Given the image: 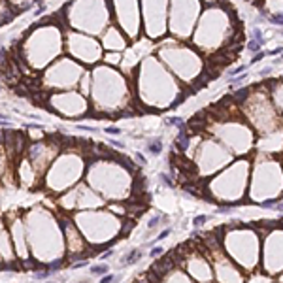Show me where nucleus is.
<instances>
[{"label": "nucleus", "mask_w": 283, "mask_h": 283, "mask_svg": "<svg viewBox=\"0 0 283 283\" xmlns=\"http://www.w3.org/2000/svg\"><path fill=\"white\" fill-rule=\"evenodd\" d=\"M140 259V251L138 249H134V251H130L128 255L125 257V264H130V262H136Z\"/></svg>", "instance_id": "nucleus-1"}, {"label": "nucleus", "mask_w": 283, "mask_h": 283, "mask_svg": "<svg viewBox=\"0 0 283 283\" xmlns=\"http://www.w3.org/2000/svg\"><path fill=\"white\" fill-rule=\"evenodd\" d=\"M91 272H93V274L106 276V274H108V266H106V264H96V266H91Z\"/></svg>", "instance_id": "nucleus-2"}, {"label": "nucleus", "mask_w": 283, "mask_h": 283, "mask_svg": "<svg viewBox=\"0 0 283 283\" xmlns=\"http://www.w3.org/2000/svg\"><path fill=\"white\" fill-rule=\"evenodd\" d=\"M206 221H208V217H206V215H198L196 219L193 221V225H194V227H200V225H204Z\"/></svg>", "instance_id": "nucleus-3"}, {"label": "nucleus", "mask_w": 283, "mask_h": 283, "mask_svg": "<svg viewBox=\"0 0 283 283\" xmlns=\"http://www.w3.org/2000/svg\"><path fill=\"white\" fill-rule=\"evenodd\" d=\"M159 221H161V217H151V219L147 221V229H153V227L159 225Z\"/></svg>", "instance_id": "nucleus-4"}, {"label": "nucleus", "mask_w": 283, "mask_h": 283, "mask_svg": "<svg viewBox=\"0 0 283 283\" xmlns=\"http://www.w3.org/2000/svg\"><path fill=\"white\" fill-rule=\"evenodd\" d=\"M113 279H115V276H112V274H106L104 278H100V283H112Z\"/></svg>", "instance_id": "nucleus-5"}, {"label": "nucleus", "mask_w": 283, "mask_h": 283, "mask_svg": "<svg viewBox=\"0 0 283 283\" xmlns=\"http://www.w3.org/2000/svg\"><path fill=\"white\" fill-rule=\"evenodd\" d=\"M60 268H63V262L57 261V262H53V264L49 266V272H55V270H60Z\"/></svg>", "instance_id": "nucleus-6"}, {"label": "nucleus", "mask_w": 283, "mask_h": 283, "mask_svg": "<svg viewBox=\"0 0 283 283\" xmlns=\"http://www.w3.org/2000/svg\"><path fill=\"white\" fill-rule=\"evenodd\" d=\"M161 149H162L161 144H151V145H149V151H151V153H159Z\"/></svg>", "instance_id": "nucleus-7"}, {"label": "nucleus", "mask_w": 283, "mask_h": 283, "mask_svg": "<svg viewBox=\"0 0 283 283\" xmlns=\"http://www.w3.org/2000/svg\"><path fill=\"white\" fill-rule=\"evenodd\" d=\"M49 276V270H42V272H36V278L38 279H44V278H47Z\"/></svg>", "instance_id": "nucleus-8"}, {"label": "nucleus", "mask_w": 283, "mask_h": 283, "mask_svg": "<svg viewBox=\"0 0 283 283\" xmlns=\"http://www.w3.org/2000/svg\"><path fill=\"white\" fill-rule=\"evenodd\" d=\"M170 232H172V229H164V230H162L161 234H159V238H157V240H162V238H166V236H168Z\"/></svg>", "instance_id": "nucleus-9"}, {"label": "nucleus", "mask_w": 283, "mask_h": 283, "mask_svg": "<svg viewBox=\"0 0 283 283\" xmlns=\"http://www.w3.org/2000/svg\"><path fill=\"white\" fill-rule=\"evenodd\" d=\"M162 255V247H155V249H151V257H159Z\"/></svg>", "instance_id": "nucleus-10"}, {"label": "nucleus", "mask_w": 283, "mask_h": 283, "mask_svg": "<svg viewBox=\"0 0 283 283\" xmlns=\"http://www.w3.org/2000/svg\"><path fill=\"white\" fill-rule=\"evenodd\" d=\"M106 132H110V134H119V128H106Z\"/></svg>", "instance_id": "nucleus-11"}, {"label": "nucleus", "mask_w": 283, "mask_h": 283, "mask_svg": "<svg viewBox=\"0 0 283 283\" xmlns=\"http://www.w3.org/2000/svg\"><path fill=\"white\" fill-rule=\"evenodd\" d=\"M136 159H138V161H140V162H142V164H144V162H145V159H144V157H142V155H140V153H138V155H136Z\"/></svg>", "instance_id": "nucleus-12"}, {"label": "nucleus", "mask_w": 283, "mask_h": 283, "mask_svg": "<svg viewBox=\"0 0 283 283\" xmlns=\"http://www.w3.org/2000/svg\"><path fill=\"white\" fill-rule=\"evenodd\" d=\"M276 208H278L279 211H283V202H281V204H276Z\"/></svg>", "instance_id": "nucleus-13"}, {"label": "nucleus", "mask_w": 283, "mask_h": 283, "mask_svg": "<svg viewBox=\"0 0 283 283\" xmlns=\"http://www.w3.org/2000/svg\"><path fill=\"white\" fill-rule=\"evenodd\" d=\"M83 283H87V281H83Z\"/></svg>", "instance_id": "nucleus-14"}]
</instances>
